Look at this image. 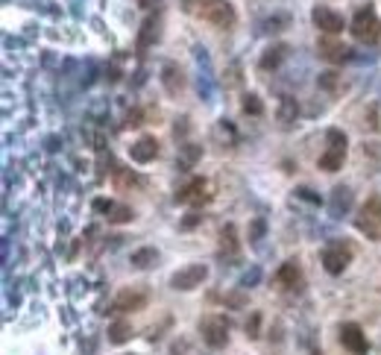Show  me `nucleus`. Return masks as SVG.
<instances>
[{
    "instance_id": "1",
    "label": "nucleus",
    "mask_w": 381,
    "mask_h": 355,
    "mask_svg": "<svg viewBox=\"0 0 381 355\" xmlns=\"http://www.w3.org/2000/svg\"><path fill=\"white\" fill-rule=\"evenodd\" d=\"M182 9L203 23H211L218 30H232L237 23V9L229 0H182Z\"/></svg>"
},
{
    "instance_id": "2",
    "label": "nucleus",
    "mask_w": 381,
    "mask_h": 355,
    "mask_svg": "<svg viewBox=\"0 0 381 355\" xmlns=\"http://www.w3.org/2000/svg\"><path fill=\"white\" fill-rule=\"evenodd\" d=\"M346 153H349V138H346V132L338 129V127H331V129L326 132V150H323V156L317 159L320 171L338 174V171L343 168V161H346Z\"/></svg>"
},
{
    "instance_id": "3",
    "label": "nucleus",
    "mask_w": 381,
    "mask_h": 355,
    "mask_svg": "<svg viewBox=\"0 0 381 355\" xmlns=\"http://www.w3.org/2000/svg\"><path fill=\"white\" fill-rule=\"evenodd\" d=\"M349 30L355 36V41H361V44H375L381 38V21L375 15V9L370 4L358 6L352 15V23H349Z\"/></svg>"
},
{
    "instance_id": "4",
    "label": "nucleus",
    "mask_w": 381,
    "mask_h": 355,
    "mask_svg": "<svg viewBox=\"0 0 381 355\" xmlns=\"http://www.w3.org/2000/svg\"><path fill=\"white\" fill-rule=\"evenodd\" d=\"M355 226H358V232L367 235L370 241H381V194H372L361 203Z\"/></svg>"
},
{
    "instance_id": "5",
    "label": "nucleus",
    "mask_w": 381,
    "mask_h": 355,
    "mask_svg": "<svg viewBox=\"0 0 381 355\" xmlns=\"http://www.w3.org/2000/svg\"><path fill=\"white\" fill-rule=\"evenodd\" d=\"M323 267H326V273H331V276H340L349 265H352V258H355V250L346 244V241H331V244H326L323 247Z\"/></svg>"
},
{
    "instance_id": "6",
    "label": "nucleus",
    "mask_w": 381,
    "mask_h": 355,
    "mask_svg": "<svg viewBox=\"0 0 381 355\" xmlns=\"http://www.w3.org/2000/svg\"><path fill=\"white\" fill-rule=\"evenodd\" d=\"M229 329L232 326H229V320L223 314H205L200 320V335L211 349H220V346L229 344Z\"/></svg>"
},
{
    "instance_id": "7",
    "label": "nucleus",
    "mask_w": 381,
    "mask_h": 355,
    "mask_svg": "<svg viewBox=\"0 0 381 355\" xmlns=\"http://www.w3.org/2000/svg\"><path fill=\"white\" fill-rule=\"evenodd\" d=\"M150 294L144 285H135V288H121L117 297L112 300V314H129V312H141L147 305Z\"/></svg>"
},
{
    "instance_id": "8",
    "label": "nucleus",
    "mask_w": 381,
    "mask_h": 355,
    "mask_svg": "<svg viewBox=\"0 0 381 355\" xmlns=\"http://www.w3.org/2000/svg\"><path fill=\"white\" fill-rule=\"evenodd\" d=\"M205 279H208L205 265H185L171 276V288L173 291H197Z\"/></svg>"
},
{
    "instance_id": "9",
    "label": "nucleus",
    "mask_w": 381,
    "mask_h": 355,
    "mask_svg": "<svg viewBox=\"0 0 381 355\" xmlns=\"http://www.w3.org/2000/svg\"><path fill=\"white\" fill-rule=\"evenodd\" d=\"M311 21H314V27H317L320 33H326V36H340V33H343V27H346L343 15H340V12H335L331 6H323V4L311 9Z\"/></svg>"
},
{
    "instance_id": "10",
    "label": "nucleus",
    "mask_w": 381,
    "mask_h": 355,
    "mask_svg": "<svg viewBox=\"0 0 381 355\" xmlns=\"http://www.w3.org/2000/svg\"><path fill=\"white\" fill-rule=\"evenodd\" d=\"M208 200H211L208 182L203 176H194L185 188H179V191H176V203H182V206H203Z\"/></svg>"
},
{
    "instance_id": "11",
    "label": "nucleus",
    "mask_w": 381,
    "mask_h": 355,
    "mask_svg": "<svg viewBox=\"0 0 381 355\" xmlns=\"http://www.w3.org/2000/svg\"><path fill=\"white\" fill-rule=\"evenodd\" d=\"M340 344L343 349H349L352 355H367L370 352V341L364 335V329L358 323H343L340 326Z\"/></svg>"
},
{
    "instance_id": "12",
    "label": "nucleus",
    "mask_w": 381,
    "mask_h": 355,
    "mask_svg": "<svg viewBox=\"0 0 381 355\" xmlns=\"http://www.w3.org/2000/svg\"><path fill=\"white\" fill-rule=\"evenodd\" d=\"M317 53H320V59H326V62H331V65H343V62L352 59V51H349L343 41H338L335 36L320 38V41H317Z\"/></svg>"
},
{
    "instance_id": "13",
    "label": "nucleus",
    "mask_w": 381,
    "mask_h": 355,
    "mask_svg": "<svg viewBox=\"0 0 381 355\" xmlns=\"http://www.w3.org/2000/svg\"><path fill=\"white\" fill-rule=\"evenodd\" d=\"M156 156H159V141H156V135H141L135 144L129 147V159L138 161V164H150Z\"/></svg>"
},
{
    "instance_id": "14",
    "label": "nucleus",
    "mask_w": 381,
    "mask_h": 355,
    "mask_svg": "<svg viewBox=\"0 0 381 355\" xmlns=\"http://www.w3.org/2000/svg\"><path fill=\"white\" fill-rule=\"evenodd\" d=\"M161 85H164V91H168L171 97H179V94L185 91V74H182V68L173 65V62H164L161 65Z\"/></svg>"
},
{
    "instance_id": "15",
    "label": "nucleus",
    "mask_w": 381,
    "mask_h": 355,
    "mask_svg": "<svg viewBox=\"0 0 381 355\" xmlns=\"http://www.w3.org/2000/svg\"><path fill=\"white\" fill-rule=\"evenodd\" d=\"M299 282H302V270H299V262H284L281 267H279V273H276V285L279 288H284V291H294V288H299Z\"/></svg>"
},
{
    "instance_id": "16",
    "label": "nucleus",
    "mask_w": 381,
    "mask_h": 355,
    "mask_svg": "<svg viewBox=\"0 0 381 355\" xmlns=\"http://www.w3.org/2000/svg\"><path fill=\"white\" fill-rule=\"evenodd\" d=\"M317 85H320L323 91H328L331 97H338V94H343V91H346V83H343V77H340V74H335V70H326V74H320Z\"/></svg>"
},
{
    "instance_id": "17",
    "label": "nucleus",
    "mask_w": 381,
    "mask_h": 355,
    "mask_svg": "<svg viewBox=\"0 0 381 355\" xmlns=\"http://www.w3.org/2000/svg\"><path fill=\"white\" fill-rule=\"evenodd\" d=\"M97 208H106L109 211V221H114V223H127V221H132V208L129 206H121V203H106V200H100L97 203Z\"/></svg>"
},
{
    "instance_id": "18",
    "label": "nucleus",
    "mask_w": 381,
    "mask_h": 355,
    "mask_svg": "<svg viewBox=\"0 0 381 355\" xmlns=\"http://www.w3.org/2000/svg\"><path fill=\"white\" fill-rule=\"evenodd\" d=\"M132 338V326L127 320H117L114 326H109V344H127Z\"/></svg>"
},
{
    "instance_id": "19",
    "label": "nucleus",
    "mask_w": 381,
    "mask_h": 355,
    "mask_svg": "<svg viewBox=\"0 0 381 355\" xmlns=\"http://www.w3.org/2000/svg\"><path fill=\"white\" fill-rule=\"evenodd\" d=\"M296 100L294 97H281V106H279V124L281 127H291L294 124V117H296Z\"/></svg>"
},
{
    "instance_id": "20",
    "label": "nucleus",
    "mask_w": 381,
    "mask_h": 355,
    "mask_svg": "<svg viewBox=\"0 0 381 355\" xmlns=\"http://www.w3.org/2000/svg\"><path fill=\"white\" fill-rule=\"evenodd\" d=\"M284 53H288V47H284V44H276V47H270V51H267V56L261 59V68H264V70L276 68V65L284 59Z\"/></svg>"
},
{
    "instance_id": "21",
    "label": "nucleus",
    "mask_w": 381,
    "mask_h": 355,
    "mask_svg": "<svg viewBox=\"0 0 381 355\" xmlns=\"http://www.w3.org/2000/svg\"><path fill=\"white\" fill-rule=\"evenodd\" d=\"M159 258V253L153 250V247H144V250H138V253H132V265L135 267H150L153 262Z\"/></svg>"
},
{
    "instance_id": "22",
    "label": "nucleus",
    "mask_w": 381,
    "mask_h": 355,
    "mask_svg": "<svg viewBox=\"0 0 381 355\" xmlns=\"http://www.w3.org/2000/svg\"><path fill=\"white\" fill-rule=\"evenodd\" d=\"M244 112L247 115H264V103H261V97H258V94H247V97H244Z\"/></svg>"
},
{
    "instance_id": "23",
    "label": "nucleus",
    "mask_w": 381,
    "mask_h": 355,
    "mask_svg": "<svg viewBox=\"0 0 381 355\" xmlns=\"http://www.w3.org/2000/svg\"><path fill=\"white\" fill-rule=\"evenodd\" d=\"M220 247H223V250H229L232 255H237V241H235V226H226V229L220 232Z\"/></svg>"
}]
</instances>
